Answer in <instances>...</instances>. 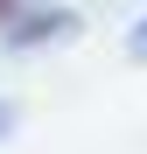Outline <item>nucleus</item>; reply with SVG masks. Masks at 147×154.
<instances>
[{"mask_svg": "<svg viewBox=\"0 0 147 154\" xmlns=\"http://www.w3.org/2000/svg\"><path fill=\"white\" fill-rule=\"evenodd\" d=\"M7 14H14V0H0V21H7Z\"/></svg>", "mask_w": 147, "mask_h": 154, "instance_id": "nucleus-1", "label": "nucleus"}, {"mask_svg": "<svg viewBox=\"0 0 147 154\" xmlns=\"http://www.w3.org/2000/svg\"><path fill=\"white\" fill-rule=\"evenodd\" d=\"M0 133H7V105H0Z\"/></svg>", "mask_w": 147, "mask_h": 154, "instance_id": "nucleus-2", "label": "nucleus"}]
</instances>
